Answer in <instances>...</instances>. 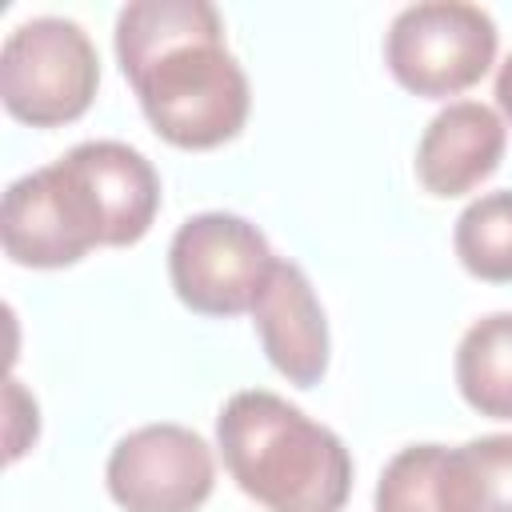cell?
I'll return each mask as SVG.
<instances>
[{"instance_id":"obj_1","label":"cell","mask_w":512,"mask_h":512,"mask_svg":"<svg viewBox=\"0 0 512 512\" xmlns=\"http://www.w3.org/2000/svg\"><path fill=\"white\" fill-rule=\"evenodd\" d=\"M116 60L148 124L176 148H216L248 120V76L208 0H132L116 16Z\"/></svg>"},{"instance_id":"obj_2","label":"cell","mask_w":512,"mask_h":512,"mask_svg":"<svg viewBox=\"0 0 512 512\" xmlns=\"http://www.w3.org/2000/svg\"><path fill=\"white\" fill-rule=\"evenodd\" d=\"M228 476L268 512H340L352 492L344 440L276 392L244 388L216 416Z\"/></svg>"},{"instance_id":"obj_3","label":"cell","mask_w":512,"mask_h":512,"mask_svg":"<svg viewBox=\"0 0 512 512\" xmlns=\"http://www.w3.org/2000/svg\"><path fill=\"white\" fill-rule=\"evenodd\" d=\"M100 84V56L88 32L64 16H32L4 36L0 48V100L32 124L56 128L80 120Z\"/></svg>"},{"instance_id":"obj_4","label":"cell","mask_w":512,"mask_h":512,"mask_svg":"<svg viewBox=\"0 0 512 512\" xmlns=\"http://www.w3.org/2000/svg\"><path fill=\"white\" fill-rule=\"evenodd\" d=\"M496 44L500 32L480 4L424 0L388 24L384 64L416 96H456L492 68Z\"/></svg>"},{"instance_id":"obj_5","label":"cell","mask_w":512,"mask_h":512,"mask_svg":"<svg viewBox=\"0 0 512 512\" xmlns=\"http://www.w3.org/2000/svg\"><path fill=\"white\" fill-rule=\"evenodd\" d=\"M272 264L264 232L236 212L188 216L168 244L172 288L200 316L252 312Z\"/></svg>"},{"instance_id":"obj_6","label":"cell","mask_w":512,"mask_h":512,"mask_svg":"<svg viewBox=\"0 0 512 512\" xmlns=\"http://www.w3.org/2000/svg\"><path fill=\"white\" fill-rule=\"evenodd\" d=\"M104 480L124 512H196L212 496L216 460L200 432L164 420L116 440Z\"/></svg>"},{"instance_id":"obj_7","label":"cell","mask_w":512,"mask_h":512,"mask_svg":"<svg viewBox=\"0 0 512 512\" xmlns=\"http://www.w3.org/2000/svg\"><path fill=\"white\" fill-rule=\"evenodd\" d=\"M0 240L24 268H68L100 248L96 224L60 164L8 184L0 204Z\"/></svg>"},{"instance_id":"obj_8","label":"cell","mask_w":512,"mask_h":512,"mask_svg":"<svg viewBox=\"0 0 512 512\" xmlns=\"http://www.w3.org/2000/svg\"><path fill=\"white\" fill-rule=\"evenodd\" d=\"M60 168L88 204L100 244L124 248L152 228L160 208V176L144 152L128 148L124 140H84L60 156Z\"/></svg>"},{"instance_id":"obj_9","label":"cell","mask_w":512,"mask_h":512,"mask_svg":"<svg viewBox=\"0 0 512 512\" xmlns=\"http://www.w3.org/2000/svg\"><path fill=\"white\" fill-rule=\"evenodd\" d=\"M252 324L260 332L272 368L300 388H312L328 368V320L300 264L276 260L256 304Z\"/></svg>"},{"instance_id":"obj_10","label":"cell","mask_w":512,"mask_h":512,"mask_svg":"<svg viewBox=\"0 0 512 512\" xmlns=\"http://www.w3.org/2000/svg\"><path fill=\"white\" fill-rule=\"evenodd\" d=\"M504 140V120L488 104L456 100L428 120L416 144V176L432 196H464L496 172Z\"/></svg>"},{"instance_id":"obj_11","label":"cell","mask_w":512,"mask_h":512,"mask_svg":"<svg viewBox=\"0 0 512 512\" xmlns=\"http://www.w3.org/2000/svg\"><path fill=\"white\" fill-rule=\"evenodd\" d=\"M456 388L480 416L512 420V312L480 316L460 336Z\"/></svg>"},{"instance_id":"obj_12","label":"cell","mask_w":512,"mask_h":512,"mask_svg":"<svg viewBox=\"0 0 512 512\" xmlns=\"http://www.w3.org/2000/svg\"><path fill=\"white\" fill-rule=\"evenodd\" d=\"M376 512H460L456 448L444 444L400 448L380 472Z\"/></svg>"},{"instance_id":"obj_13","label":"cell","mask_w":512,"mask_h":512,"mask_svg":"<svg viewBox=\"0 0 512 512\" xmlns=\"http://www.w3.org/2000/svg\"><path fill=\"white\" fill-rule=\"evenodd\" d=\"M460 264L488 284L512 280V188H496L476 196L452 232Z\"/></svg>"},{"instance_id":"obj_14","label":"cell","mask_w":512,"mask_h":512,"mask_svg":"<svg viewBox=\"0 0 512 512\" xmlns=\"http://www.w3.org/2000/svg\"><path fill=\"white\" fill-rule=\"evenodd\" d=\"M460 512H512V432H492L456 448Z\"/></svg>"},{"instance_id":"obj_15","label":"cell","mask_w":512,"mask_h":512,"mask_svg":"<svg viewBox=\"0 0 512 512\" xmlns=\"http://www.w3.org/2000/svg\"><path fill=\"white\" fill-rule=\"evenodd\" d=\"M496 104L504 108V116L512 120V56L500 64V72H496Z\"/></svg>"}]
</instances>
